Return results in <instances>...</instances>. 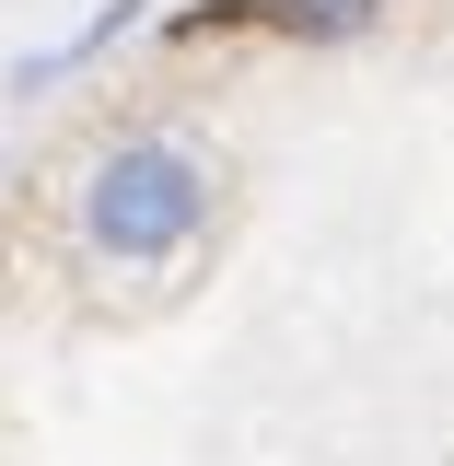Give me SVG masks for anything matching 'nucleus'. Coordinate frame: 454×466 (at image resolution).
<instances>
[{
    "label": "nucleus",
    "instance_id": "nucleus-1",
    "mask_svg": "<svg viewBox=\"0 0 454 466\" xmlns=\"http://www.w3.org/2000/svg\"><path fill=\"white\" fill-rule=\"evenodd\" d=\"M198 222H210V164L175 128H140L82 175V245L106 268H164V257L198 245Z\"/></svg>",
    "mask_w": 454,
    "mask_h": 466
},
{
    "label": "nucleus",
    "instance_id": "nucleus-2",
    "mask_svg": "<svg viewBox=\"0 0 454 466\" xmlns=\"http://www.w3.org/2000/svg\"><path fill=\"white\" fill-rule=\"evenodd\" d=\"M373 12H385V0H268V24H280V35H361Z\"/></svg>",
    "mask_w": 454,
    "mask_h": 466
}]
</instances>
